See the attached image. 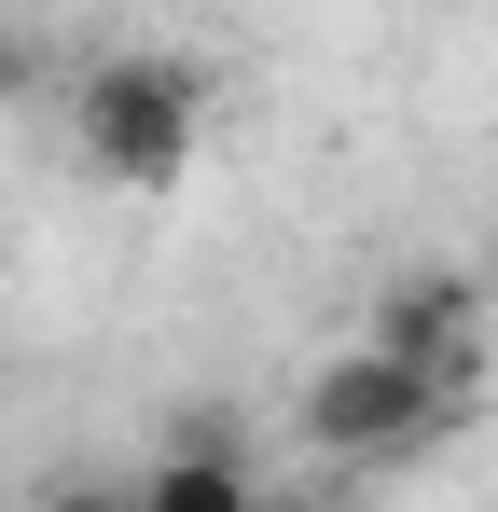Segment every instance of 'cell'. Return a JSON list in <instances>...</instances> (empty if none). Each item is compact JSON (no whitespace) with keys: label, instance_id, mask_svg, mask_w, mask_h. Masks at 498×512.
Returning <instances> with one entry per match:
<instances>
[{"label":"cell","instance_id":"cell-2","mask_svg":"<svg viewBox=\"0 0 498 512\" xmlns=\"http://www.w3.org/2000/svg\"><path fill=\"white\" fill-rule=\"evenodd\" d=\"M471 416L457 388H429V374H402V360H374V346H332L319 374H305V402H291V429L319 443V457H346V471H388V457H429L443 429Z\"/></svg>","mask_w":498,"mask_h":512},{"label":"cell","instance_id":"cell-3","mask_svg":"<svg viewBox=\"0 0 498 512\" xmlns=\"http://www.w3.org/2000/svg\"><path fill=\"white\" fill-rule=\"evenodd\" d=\"M374 360H402L429 388H457V402H485V277H457V263H415L374 291Z\"/></svg>","mask_w":498,"mask_h":512},{"label":"cell","instance_id":"cell-6","mask_svg":"<svg viewBox=\"0 0 498 512\" xmlns=\"http://www.w3.org/2000/svg\"><path fill=\"white\" fill-rule=\"evenodd\" d=\"M14 70H28V56H14V28H0V84H14Z\"/></svg>","mask_w":498,"mask_h":512},{"label":"cell","instance_id":"cell-7","mask_svg":"<svg viewBox=\"0 0 498 512\" xmlns=\"http://www.w3.org/2000/svg\"><path fill=\"white\" fill-rule=\"evenodd\" d=\"M485 333H498V277H485Z\"/></svg>","mask_w":498,"mask_h":512},{"label":"cell","instance_id":"cell-5","mask_svg":"<svg viewBox=\"0 0 498 512\" xmlns=\"http://www.w3.org/2000/svg\"><path fill=\"white\" fill-rule=\"evenodd\" d=\"M42 512H139V499H125V485H56Z\"/></svg>","mask_w":498,"mask_h":512},{"label":"cell","instance_id":"cell-1","mask_svg":"<svg viewBox=\"0 0 498 512\" xmlns=\"http://www.w3.org/2000/svg\"><path fill=\"white\" fill-rule=\"evenodd\" d=\"M70 139L97 180L125 194H180L194 180V139H208V70L194 56H97L70 97Z\"/></svg>","mask_w":498,"mask_h":512},{"label":"cell","instance_id":"cell-4","mask_svg":"<svg viewBox=\"0 0 498 512\" xmlns=\"http://www.w3.org/2000/svg\"><path fill=\"white\" fill-rule=\"evenodd\" d=\"M125 499H139V512H263V499H249V457H236V429H222V416H180V443H166Z\"/></svg>","mask_w":498,"mask_h":512}]
</instances>
